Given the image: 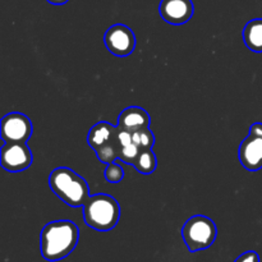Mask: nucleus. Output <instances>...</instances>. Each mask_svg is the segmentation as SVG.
<instances>
[{"label":"nucleus","instance_id":"5","mask_svg":"<svg viewBox=\"0 0 262 262\" xmlns=\"http://www.w3.org/2000/svg\"><path fill=\"white\" fill-rule=\"evenodd\" d=\"M239 161L250 171H257L262 168V123H253L250 135L239 146Z\"/></svg>","mask_w":262,"mask_h":262},{"label":"nucleus","instance_id":"4","mask_svg":"<svg viewBox=\"0 0 262 262\" xmlns=\"http://www.w3.org/2000/svg\"><path fill=\"white\" fill-rule=\"evenodd\" d=\"M216 225L205 215H194L189 217L182 228V238L191 252L211 247L216 239Z\"/></svg>","mask_w":262,"mask_h":262},{"label":"nucleus","instance_id":"18","mask_svg":"<svg viewBox=\"0 0 262 262\" xmlns=\"http://www.w3.org/2000/svg\"><path fill=\"white\" fill-rule=\"evenodd\" d=\"M118 128H119V127H118ZM132 136H133L132 132H128V130L120 129V128L118 129V138H119V142H120V145L123 146V147L133 142Z\"/></svg>","mask_w":262,"mask_h":262},{"label":"nucleus","instance_id":"20","mask_svg":"<svg viewBox=\"0 0 262 262\" xmlns=\"http://www.w3.org/2000/svg\"><path fill=\"white\" fill-rule=\"evenodd\" d=\"M50 4H54V5H63L66 4V3H68L69 0H48Z\"/></svg>","mask_w":262,"mask_h":262},{"label":"nucleus","instance_id":"10","mask_svg":"<svg viewBox=\"0 0 262 262\" xmlns=\"http://www.w3.org/2000/svg\"><path fill=\"white\" fill-rule=\"evenodd\" d=\"M151 118L145 109L140 106H129L123 110L118 117V127L128 132H136L150 127Z\"/></svg>","mask_w":262,"mask_h":262},{"label":"nucleus","instance_id":"19","mask_svg":"<svg viewBox=\"0 0 262 262\" xmlns=\"http://www.w3.org/2000/svg\"><path fill=\"white\" fill-rule=\"evenodd\" d=\"M234 262H260V257L255 251H248L242 253Z\"/></svg>","mask_w":262,"mask_h":262},{"label":"nucleus","instance_id":"9","mask_svg":"<svg viewBox=\"0 0 262 262\" xmlns=\"http://www.w3.org/2000/svg\"><path fill=\"white\" fill-rule=\"evenodd\" d=\"M192 0H161L159 12L161 18L169 25H184L193 15Z\"/></svg>","mask_w":262,"mask_h":262},{"label":"nucleus","instance_id":"1","mask_svg":"<svg viewBox=\"0 0 262 262\" xmlns=\"http://www.w3.org/2000/svg\"><path fill=\"white\" fill-rule=\"evenodd\" d=\"M78 238V227L71 220L49 223L40 234L41 255L48 261L63 260L73 252Z\"/></svg>","mask_w":262,"mask_h":262},{"label":"nucleus","instance_id":"7","mask_svg":"<svg viewBox=\"0 0 262 262\" xmlns=\"http://www.w3.org/2000/svg\"><path fill=\"white\" fill-rule=\"evenodd\" d=\"M33 156L27 143L25 142H4L0 151V164L3 169L10 173H19L30 168Z\"/></svg>","mask_w":262,"mask_h":262},{"label":"nucleus","instance_id":"13","mask_svg":"<svg viewBox=\"0 0 262 262\" xmlns=\"http://www.w3.org/2000/svg\"><path fill=\"white\" fill-rule=\"evenodd\" d=\"M118 129H119V128H118ZM122 148L123 146L120 145L119 138H118V133H117V136H115L112 141L105 143L104 146H101V147H100L99 150L95 151V152H96V156L97 159H99V161H101V163L106 164L107 165V164L114 163L115 160L119 159Z\"/></svg>","mask_w":262,"mask_h":262},{"label":"nucleus","instance_id":"11","mask_svg":"<svg viewBox=\"0 0 262 262\" xmlns=\"http://www.w3.org/2000/svg\"><path fill=\"white\" fill-rule=\"evenodd\" d=\"M118 125H113L107 122H100L90 129L87 142L92 150H99L101 146L112 141L117 136Z\"/></svg>","mask_w":262,"mask_h":262},{"label":"nucleus","instance_id":"8","mask_svg":"<svg viewBox=\"0 0 262 262\" xmlns=\"http://www.w3.org/2000/svg\"><path fill=\"white\" fill-rule=\"evenodd\" d=\"M104 42L107 50L114 55L128 56L136 48V36L128 26L118 23L107 28L104 36Z\"/></svg>","mask_w":262,"mask_h":262},{"label":"nucleus","instance_id":"3","mask_svg":"<svg viewBox=\"0 0 262 262\" xmlns=\"http://www.w3.org/2000/svg\"><path fill=\"white\" fill-rule=\"evenodd\" d=\"M120 217V206L113 196L105 193L90 196L83 206L84 223L99 232H107L117 227Z\"/></svg>","mask_w":262,"mask_h":262},{"label":"nucleus","instance_id":"17","mask_svg":"<svg viewBox=\"0 0 262 262\" xmlns=\"http://www.w3.org/2000/svg\"><path fill=\"white\" fill-rule=\"evenodd\" d=\"M140 152H141V148L132 142L122 148V151H120L119 160H122L123 163H125V164H129V165H135V163H136V160H137Z\"/></svg>","mask_w":262,"mask_h":262},{"label":"nucleus","instance_id":"14","mask_svg":"<svg viewBox=\"0 0 262 262\" xmlns=\"http://www.w3.org/2000/svg\"><path fill=\"white\" fill-rule=\"evenodd\" d=\"M133 166H135L138 173L143 174V176H148V174L154 173L158 168V159H156V155L151 148L141 150L140 155H138Z\"/></svg>","mask_w":262,"mask_h":262},{"label":"nucleus","instance_id":"6","mask_svg":"<svg viewBox=\"0 0 262 262\" xmlns=\"http://www.w3.org/2000/svg\"><path fill=\"white\" fill-rule=\"evenodd\" d=\"M33 132L32 122L27 115L13 112L4 115L0 124V136L4 142H27Z\"/></svg>","mask_w":262,"mask_h":262},{"label":"nucleus","instance_id":"16","mask_svg":"<svg viewBox=\"0 0 262 262\" xmlns=\"http://www.w3.org/2000/svg\"><path fill=\"white\" fill-rule=\"evenodd\" d=\"M105 179H106L109 183H119V182L123 181L124 178V170H123L122 166L119 164L114 163L107 164L106 169H105Z\"/></svg>","mask_w":262,"mask_h":262},{"label":"nucleus","instance_id":"2","mask_svg":"<svg viewBox=\"0 0 262 262\" xmlns=\"http://www.w3.org/2000/svg\"><path fill=\"white\" fill-rule=\"evenodd\" d=\"M49 186L61 201L72 207L84 206L90 199V188L86 179L66 166L51 171L49 176Z\"/></svg>","mask_w":262,"mask_h":262},{"label":"nucleus","instance_id":"15","mask_svg":"<svg viewBox=\"0 0 262 262\" xmlns=\"http://www.w3.org/2000/svg\"><path fill=\"white\" fill-rule=\"evenodd\" d=\"M132 141L141 150H148V148H152V146L155 145V136H154V133L151 132L148 127L142 128V129L133 132Z\"/></svg>","mask_w":262,"mask_h":262},{"label":"nucleus","instance_id":"12","mask_svg":"<svg viewBox=\"0 0 262 262\" xmlns=\"http://www.w3.org/2000/svg\"><path fill=\"white\" fill-rule=\"evenodd\" d=\"M243 41L251 51L262 53V18L250 20L243 28Z\"/></svg>","mask_w":262,"mask_h":262}]
</instances>
